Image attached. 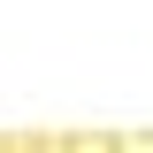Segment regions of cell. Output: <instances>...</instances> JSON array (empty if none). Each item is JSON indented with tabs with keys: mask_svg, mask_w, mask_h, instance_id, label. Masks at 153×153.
I'll list each match as a JSON object with an SVG mask.
<instances>
[{
	"mask_svg": "<svg viewBox=\"0 0 153 153\" xmlns=\"http://www.w3.org/2000/svg\"><path fill=\"white\" fill-rule=\"evenodd\" d=\"M54 153H123V138L115 130H69V138H54Z\"/></svg>",
	"mask_w": 153,
	"mask_h": 153,
	"instance_id": "obj_1",
	"label": "cell"
},
{
	"mask_svg": "<svg viewBox=\"0 0 153 153\" xmlns=\"http://www.w3.org/2000/svg\"><path fill=\"white\" fill-rule=\"evenodd\" d=\"M0 153H54V138H38V130H0Z\"/></svg>",
	"mask_w": 153,
	"mask_h": 153,
	"instance_id": "obj_2",
	"label": "cell"
}]
</instances>
